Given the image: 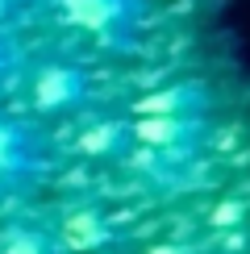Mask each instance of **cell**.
Segmentation results:
<instances>
[{"label":"cell","instance_id":"obj_1","mask_svg":"<svg viewBox=\"0 0 250 254\" xmlns=\"http://www.w3.org/2000/svg\"><path fill=\"white\" fill-rule=\"evenodd\" d=\"M67 25L100 38L104 46H133L146 29L150 0H59Z\"/></svg>","mask_w":250,"mask_h":254},{"label":"cell","instance_id":"obj_2","mask_svg":"<svg viewBox=\"0 0 250 254\" xmlns=\"http://www.w3.org/2000/svg\"><path fill=\"white\" fill-rule=\"evenodd\" d=\"M50 171V146L38 125L0 113V179H38Z\"/></svg>","mask_w":250,"mask_h":254},{"label":"cell","instance_id":"obj_3","mask_svg":"<svg viewBox=\"0 0 250 254\" xmlns=\"http://www.w3.org/2000/svg\"><path fill=\"white\" fill-rule=\"evenodd\" d=\"M208 117H129L133 146L142 150H159L171 158H192L208 137Z\"/></svg>","mask_w":250,"mask_h":254},{"label":"cell","instance_id":"obj_4","mask_svg":"<svg viewBox=\"0 0 250 254\" xmlns=\"http://www.w3.org/2000/svg\"><path fill=\"white\" fill-rule=\"evenodd\" d=\"M88 88H92V79L79 63L50 59L29 79V100H34L38 113H71L88 100Z\"/></svg>","mask_w":250,"mask_h":254},{"label":"cell","instance_id":"obj_5","mask_svg":"<svg viewBox=\"0 0 250 254\" xmlns=\"http://www.w3.org/2000/svg\"><path fill=\"white\" fill-rule=\"evenodd\" d=\"M208 113H213V92L200 79H184L133 100V117H208Z\"/></svg>","mask_w":250,"mask_h":254},{"label":"cell","instance_id":"obj_6","mask_svg":"<svg viewBox=\"0 0 250 254\" xmlns=\"http://www.w3.org/2000/svg\"><path fill=\"white\" fill-rule=\"evenodd\" d=\"M55 234H59L67 254H88V250H100V246L113 242V225L96 213V208H71Z\"/></svg>","mask_w":250,"mask_h":254},{"label":"cell","instance_id":"obj_7","mask_svg":"<svg viewBox=\"0 0 250 254\" xmlns=\"http://www.w3.org/2000/svg\"><path fill=\"white\" fill-rule=\"evenodd\" d=\"M0 254H67L55 229L42 221H8L0 229Z\"/></svg>","mask_w":250,"mask_h":254},{"label":"cell","instance_id":"obj_8","mask_svg":"<svg viewBox=\"0 0 250 254\" xmlns=\"http://www.w3.org/2000/svg\"><path fill=\"white\" fill-rule=\"evenodd\" d=\"M79 150L92 158H104V163H125V154L133 150V133L129 121H100L92 129L79 133Z\"/></svg>","mask_w":250,"mask_h":254},{"label":"cell","instance_id":"obj_9","mask_svg":"<svg viewBox=\"0 0 250 254\" xmlns=\"http://www.w3.org/2000/svg\"><path fill=\"white\" fill-rule=\"evenodd\" d=\"M17 67H21V46L0 29V79H8Z\"/></svg>","mask_w":250,"mask_h":254},{"label":"cell","instance_id":"obj_10","mask_svg":"<svg viewBox=\"0 0 250 254\" xmlns=\"http://www.w3.org/2000/svg\"><path fill=\"white\" fill-rule=\"evenodd\" d=\"M0 4H21V0H0Z\"/></svg>","mask_w":250,"mask_h":254}]
</instances>
